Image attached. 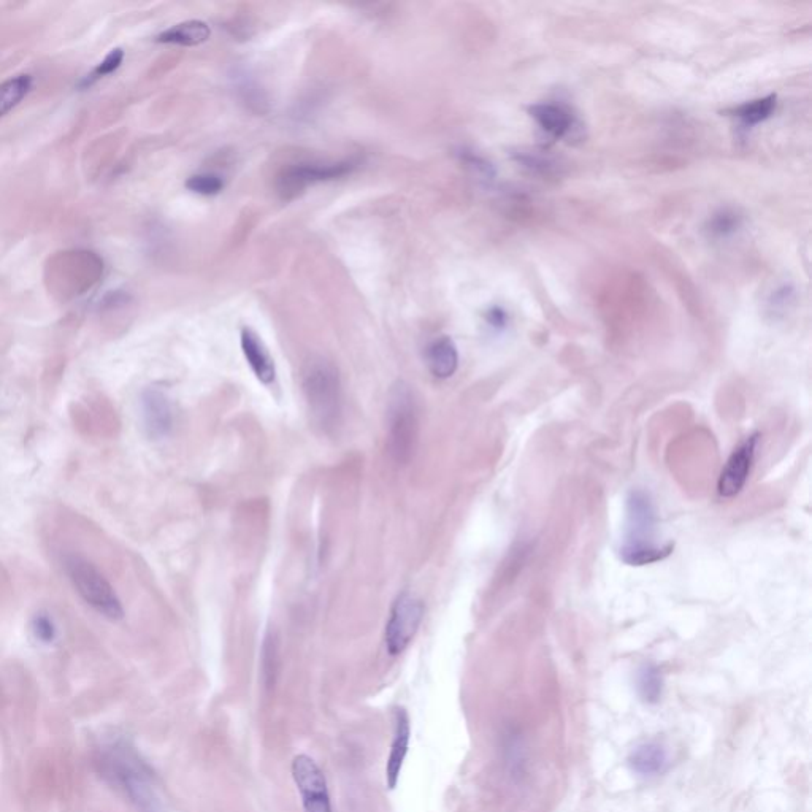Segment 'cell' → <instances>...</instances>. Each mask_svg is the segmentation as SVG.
I'll return each mask as SVG.
<instances>
[{"label": "cell", "instance_id": "1", "mask_svg": "<svg viewBox=\"0 0 812 812\" xmlns=\"http://www.w3.org/2000/svg\"><path fill=\"white\" fill-rule=\"evenodd\" d=\"M96 765L105 781L123 792L140 811L162 812L153 771L123 735H112L100 743Z\"/></svg>", "mask_w": 812, "mask_h": 812}, {"label": "cell", "instance_id": "2", "mask_svg": "<svg viewBox=\"0 0 812 812\" xmlns=\"http://www.w3.org/2000/svg\"><path fill=\"white\" fill-rule=\"evenodd\" d=\"M627 522H625V537L619 557L624 564L630 567H643L667 559L675 546H659L654 543L655 514L654 502L648 492L632 491L627 497Z\"/></svg>", "mask_w": 812, "mask_h": 812}, {"label": "cell", "instance_id": "3", "mask_svg": "<svg viewBox=\"0 0 812 812\" xmlns=\"http://www.w3.org/2000/svg\"><path fill=\"white\" fill-rule=\"evenodd\" d=\"M302 391L313 419L322 429H337L343 416L340 372L326 357L308 359L302 368Z\"/></svg>", "mask_w": 812, "mask_h": 812}, {"label": "cell", "instance_id": "4", "mask_svg": "<svg viewBox=\"0 0 812 812\" xmlns=\"http://www.w3.org/2000/svg\"><path fill=\"white\" fill-rule=\"evenodd\" d=\"M419 438V406L413 389L399 381L387 400V452L394 464H410Z\"/></svg>", "mask_w": 812, "mask_h": 812}, {"label": "cell", "instance_id": "5", "mask_svg": "<svg viewBox=\"0 0 812 812\" xmlns=\"http://www.w3.org/2000/svg\"><path fill=\"white\" fill-rule=\"evenodd\" d=\"M67 576L77 589L80 597L96 609L100 616L110 621H121L124 617L123 605L112 584L85 557L69 554L64 559Z\"/></svg>", "mask_w": 812, "mask_h": 812}, {"label": "cell", "instance_id": "6", "mask_svg": "<svg viewBox=\"0 0 812 812\" xmlns=\"http://www.w3.org/2000/svg\"><path fill=\"white\" fill-rule=\"evenodd\" d=\"M424 619V603L410 592L397 597L387 619L384 643L392 657L400 655L410 646Z\"/></svg>", "mask_w": 812, "mask_h": 812}, {"label": "cell", "instance_id": "7", "mask_svg": "<svg viewBox=\"0 0 812 812\" xmlns=\"http://www.w3.org/2000/svg\"><path fill=\"white\" fill-rule=\"evenodd\" d=\"M356 169L351 161L343 162H307V164L289 165L280 173L276 188L284 200H291L302 194L308 186L322 181L338 180L346 177Z\"/></svg>", "mask_w": 812, "mask_h": 812}, {"label": "cell", "instance_id": "8", "mask_svg": "<svg viewBox=\"0 0 812 812\" xmlns=\"http://www.w3.org/2000/svg\"><path fill=\"white\" fill-rule=\"evenodd\" d=\"M292 779L302 798L305 812H334L330 805L329 789L324 771L310 755L294 757L291 765Z\"/></svg>", "mask_w": 812, "mask_h": 812}, {"label": "cell", "instance_id": "9", "mask_svg": "<svg viewBox=\"0 0 812 812\" xmlns=\"http://www.w3.org/2000/svg\"><path fill=\"white\" fill-rule=\"evenodd\" d=\"M143 429L151 440H164L175 427V408L169 395L159 387H146L140 397Z\"/></svg>", "mask_w": 812, "mask_h": 812}, {"label": "cell", "instance_id": "10", "mask_svg": "<svg viewBox=\"0 0 812 812\" xmlns=\"http://www.w3.org/2000/svg\"><path fill=\"white\" fill-rule=\"evenodd\" d=\"M757 443H759V433H752L751 437H747L732 452V456L728 457L727 464L719 478V484H717V491L721 497L732 498L743 491L749 473H751L752 464H754Z\"/></svg>", "mask_w": 812, "mask_h": 812}, {"label": "cell", "instance_id": "11", "mask_svg": "<svg viewBox=\"0 0 812 812\" xmlns=\"http://www.w3.org/2000/svg\"><path fill=\"white\" fill-rule=\"evenodd\" d=\"M411 722L406 709L397 706L394 709V738H392L391 752L386 763V784L394 790L399 784L400 773L405 763L408 746H410Z\"/></svg>", "mask_w": 812, "mask_h": 812}, {"label": "cell", "instance_id": "12", "mask_svg": "<svg viewBox=\"0 0 812 812\" xmlns=\"http://www.w3.org/2000/svg\"><path fill=\"white\" fill-rule=\"evenodd\" d=\"M240 346H242L243 356L257 380L265 386L275 383V361L261 337L253 329L245 327L240 334Z\"/></svg>", "mask_w": 812, "mask_h": 812}, {"label": "cell", "instance_id": "13", "mask_svg": "<svg viewBox=\"0 0 812 812\" xmlns=\"http://www.w3.org/2000/svg\"><path fill=\"white\" fill-rule=\"evenodd\" d=\"M629 765L633 773L643 778H654L667 773L670 768V754L660 741H646L630 752Z\"/></svg>", "mask_w": 812, "mask_h": 812}, {"label": "cell", "instance_id": "14", "mask_svg": "<svg viewBox=\"0 0 812 812\" xmlns=\"http://www.w3.org/2000/svg\"><path fill=\"white\" fill-rule=\"evenodd\" d=\"M530 116L537 121L541 131L546 132L552 138H564L575 129V119L568 108L562 105L544 102L530 107Z\"/></svg>", "mask_w": 812, "mask_h": 812}, {"label": "cell", "instance_id": "15", "mask_svg": "<svg viewBox=\"0 0 812 812\" xmlns=\"http://www.w3.org/2000/svg\"><path fill=\"white\" fill-rule=\"evenodd\" d=\"M426 362L430 373L438 380L451 378L459 367V351L454 341L449 337L433 340L426 351Z\"/></svg>", "mask_w": 812, "mask_h": 812}, {"label": "cell", "instance_id": "16", "mask_svg": "<svg viewBox=\"0 0 812 812\" xmlns=\"http://www.w3.org/2000/svg\"><path fill=\"white\" fill-rule=\"evenodd\" d=\"M211 29L203 21H186V23L175 24L167 31L162 32L158 37L159 43L167 45L197 46L210 39Z\"/></svg>", "mask_w": 812, "mask_h": 812}, {"label": "cell", "instance_id": "17", "mask_svg": "<svg viewBox=\"0 0 812 812\" xmlns=\"http://www.w3.org/2000/svg\"><path fill=\"white\" fill-rule=\"evenodd\" d=\"M635 686L641 701L648 705L659 703L663 694L662 671L654 663H644L640 670L636 671Z\"/></svg>", "mask_w": 812, "mask_h": 812}, {"label": "cell", "instance_id": "18", "mask_svg": "<svg viewBox=\"0 0 812 812\" xmlns=\"http://www.w3.org/2000/svg\"><path fill=\"white\" fill-rule=\"evenodd\" d=\"M743 224V215H740L736 210H732V208H724V210L717 211L709 218L708 224H706V234L711 240L724 242L728 238L735 237L740 232Z\"/></svg>", "mask_w": 812, "mask_h": 812}, {"label": "cell", "instance_id": "19", "mask_svg": "<svg viewBox=\"0 0 812 812\" xmlns=\"http://www.w3.org/2000/svg\"><path fill=\"white\" fill-rule=\"evenodd\" d=\"M776 100H778V97L774 96V94L762 97V99L751 100V102L736 107L733 110V116L740 119L744 126H755V124L763 123V121H767L768 118L773 116L776 104H778Z\"/></svg>", "mask_w": 812, "mask_h": 812}, {"label": "cell", "instance_id": "20", "mask_svg": "<svg viewBox=\"0 0 812 812\" xmlns=\"http://www.w3.org/2000/svg\"><path fill=\"white\" fill-rule=\"evenodd\" d=\"M31 88V75H20V77L4 81L0 85V118L20 104L21 100L27 96V92L31 91Z\"/></svg>", "mask_w": 812, "mask_h": 812}, {"label": "cell", "instance_id": "21", "mask_svg": "<svg viewBox=\"0 0 812 812\" xmlns=\"http://www.w3.org/2000/svg\"><path fill=\"white\" fill-rule=\"evenodd\" d=\"M186 188L200 196H216L223 191L224 180L216 173H199L186 181Z\"/></svg>", "mask_w": 812, "mask_h": 812}, {"label": "cell", "instance_id": "22", "mask_svg": "<svg viewBox=\"0 0 812 812\" xmlns=\"http://www.w3.org/2000/svg\"><path fill=\"white\" fill-rule=\"evenodd\" d=\"M123 59L124 51L121 50V48H116V50H113L112 53L108 54L104 61L100 62L99 67H97V69L94 70L91 75H88L85 80L81 81V85L91 86L92 83L99 80V78L115 72V70L118 69L121 64H123Z\"/></svg>", "mask_w": 812, "mask_h": 812}, {"label": "cell", "instance_id": "23", "mask_svg": "<svg viewBox=\"0 0 812 812\" xmlns=\"http://www.w3.org/2000/svg\"><path fill=\"white\" fill-rule=\"evenodd\" d=\"M32 635L42 644H51L56 640V625L48 614H37L32 619Z\"/></svg>", "mask_w": 812, "mask_h": 812}, {"label": "cell", "instance_id": "24", "mask_svg": "<svg viewBox=\"0 0 812 812\" xmlns=\"http://www.w3.org/2000/svg\"><path fill=\"white\" fill-rule=\"evenodd\" d=\"M516 159L521 162V165L540 175H552V172L557 169L556 162L537 153H519Z\"/></svg>", "mask_w": 812, "mask_h": 812}, {"label": "cell", "instance_id": "25", "mask_svg": "<svg viewBox=\"0 0 812 812\" xmlns=\"http://www.w3.org/2000/svg\"><path fill=\"white\" fill-rule=\"evenodd\" d=\"M792 300L793 291H790L787 286H784V288L774 292L773 297H771L770 307L773 308L774 311L786 310L790 303H792Z\"/></svg>", "mask_w": 812, "mask_h": 812}, {"label": "cell", "instance_id": "26", "mask_svg": "<svg viewBox=\"0 0 812 812\" xmlns=\"http://www.w3.org/2000/svg\"><path fill=\"white\" fill-rule=\"evenodd\" d=\"M486 321L489 322V326L495 330H503L506 326H508V315H506V311L500 307H492L491 310L487 311L486 313Z\"/></svg>", "mask_w": 812, "mask_h": 812}]
</instances>
